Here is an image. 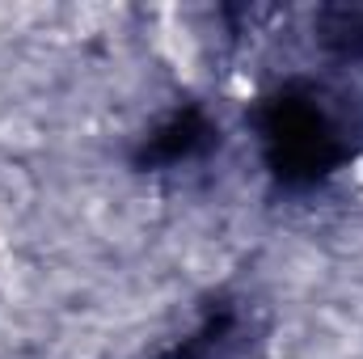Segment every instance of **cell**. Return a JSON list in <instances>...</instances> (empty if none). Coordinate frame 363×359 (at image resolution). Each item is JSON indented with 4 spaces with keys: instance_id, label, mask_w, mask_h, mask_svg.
<instances>
[{
    "instance_id": "cell-1",
    "label": "cell",
    "mask_w": 363,
    "mask_h": 359,
    "mask_svg": "<svg viewBox=\"0 0 363 359\" xmlns=\"http://www.w3.org/2000/svg\"><path fill=\"white\" fill-rule=\"evenodd\" d=\"M161 51L169 55V64L186 72V77H194V68H199V47H194V34L186 30V26H165V34H161Z\"/></svg>"
},
{
    "instance_id": "cell-2",
    "label": "cell",
    "mask_w": 363,
    "mask_h": 359,
    "mask_svg": "<svg viewBox=\"0 0 363 359\" xmlns=\"http://www.w3.org/2000/svg\"><path fill=\"white\" fill-rule=\"evenodd\" d=\"M228 93H233V97H254V81H250L245 72H233V81H228Z\"/></svg>"
},
{
    "instance_id": "cell-3",
    "label": "cell",
    "mask_w": 363,
    "mask_h": 359,
    "mask_svg": "<svg viewBox=\"0 0 363 359\" xmlns=\"http://www.w3.org/2000/svg\"><path fill=\"white\" fill-rule=\"evenodd\" d=\"M347 182H351L355 190H359V186H363V153H359V157H355V161H351V165H347Z\"/></svg>"
},
{
    "instance_id": "cell-4",
    "label": "cell",
    "mask_w": 363,
    "mask_h": 359,
    "mask_svg": "<svg viewBox=\"0 0 363 359\" xmlns=\"http://www.w3.org/2000/svg\"><path fill=\"white\" fill-rule=\"evenodd\" d=\"M355 199H359V203H363V186H359V190H355Z\"/></svg>"
}]
</instances>
